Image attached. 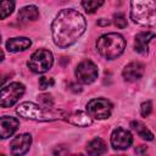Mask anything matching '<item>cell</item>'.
Wrapping results in <instances>:
<instances>
[{
	"label": "cell",
	"instance_id": "obj_1",
	"mask_svg": "<svg viewBox=\"0 0 156 156\" xmlns=\"http://www.w3.org/2000/svg\"><path fill=\"white\" fill-rule=\"evenodd\" d=\"M85 27V18L80 12L65 9L58 12L51 26L54 43L60 48H68L82 37Z\"/></svg>",
	"mask_w": 156,
	"mask_h": 156
},
{
	"label": "cell",
	"instance_id": "obj_2",
	"mask_svg": "<svg viewBox=\"0 0 156 156\" xmlns=\"http://www.w3.org/2000/svg\"><path fill=\"white\" fill-rule=\"evenodd\" d=\"M130 18L145 27L156 26V0H130Z\"/></svg>",
	"mask_w": 156,
	"mask_h": 156
},
{
	"label": "cell",
	"instance_id": "obj_3",
	"mask_svg": "<svg viewBox=\"0 0 156 156\" xmlns=\"http://www.w3.org/2000/svg\"><path fill=\"white\" fill-rule=\"evenodd\" d=\"M96 49L102 57L113 60L123 54L126 49V40L118 33H107L96 40Z\"/></svg>",
	"mask_w": 156,
	"mask_h": 156
},
{
	"label": "cell",
	"instance_id": "obj_4",
	"mask_svg": "<svg viewBox=\"0 0 156 156\" xmlns=\"http://www.w3.org/2000/svg\"><path fill=\"white\" fill-rule=\"evenodd\" d=\"M16 112L21 117L29 118L33 121H49V119L56 118L52 113H49L46 110H44L39 105H37L34 102H29V101L20 104L18 107L16 108Z\"/></svg>",
	"mask_w": 156,
	"mask_h": 156
},
{
	"label": "cell",
	"instance_id": "obj_5",
	"mask_svg": "<svg viewBox=\"0 0 156 156\" xmlns=\"http://www.w3.org/2000/svg\"><path fill=\"white\" fill-rule=\"evenodd\" d=\"M52 63H54L52 54L49 50L39 49L32 54L28 61V67L34 73H45L51 68Z\"/></svg>",
	"mask_w": 156,
	"mask_h": 156
},
{
	"label": "cell",
	"instance_id": "obj_6",
	"mask_svg": "<svg viewBox=\"0 0 156 156\" xmlns=\"http://www.w3.org/2000/svg\"><path fill=\"white\" fill-rule=\"evenodd\" d=\"M24 94V85L21 83H10L9 85H5L1 88V107H10L15 105L20 98Z\"/></svg>",
	"mask_w": 156,
	"mask_h": 156
},
{
	"label": "cell",
	"instance_id": "obj_7",
	"mask_svg": "<svg viewBox=\"0 0 156 156\" xmlns=\"http://www.w3.org/2000/svg\"><path fill=\"white\" fill-rule=\"evenodd\" d=\"M88 113L96 119H106L112 113V104L106 99H93L87 105Z\"/></svg>",
	"mask_w": 156,
	"mask_h": 156
},
{
	"label": "cell",
	"instance_id": "obj_8",
	"mask_svg": "<svg viewBox=\"0 0 156 156\" xmlns=\"http://www.w3.org/2000/svg\"><path fill=\"white\" fill-rule=\"evenodd\" d=\"M77 80L83 84H90L98 78V67L90 60L82 61L76 68Z\"/></svg>",
	"mask_w": 156,
	"mask_h": 156
},
{
	"label": "cell",
	"instance_id": "obj_9",
	"mask_svg": "<svg viewBox=\"0 0 156 156\" xmlns=\"http://www.w3.org/2000/svg\"><path fill=\"white\" fill-rule=\"evenodd\" d=\"M133 143L132 133L124 128H117L111 134V145L116 150H126Z\"/></svg>",
	"mask_w": 156,
	"mask_h": 156
},
{
	"label": "cell",
	"instance_id": "obj_10",
	"mask_svg": "<svg viewBox=\"0 0 156 156\" xmlns=\"http://www.w3.org/2000/svg\"><path fill=\"white\" fill-rule=\"evenodd\" d=\"M32 144V136L27 133L20 134L16 138H13L10 143V151L12 155L21 156L26 154L29 150V146Z\"/></svg>",
	"mask_w": 156,
	"mask_h": 156
},
{
	"label": "cell",
	"instance_id": "obj_11",
	"mask_svg": "<svg viewBox=\"0 0 156 156\" xmlns=\"http://www.w3.org/2000/svg\"><path fill=\"white\" fill-rule=\"evenodd\" d=\"M143 74H144V65L138 61L128 63L122 71V76L127 82H135L140 79Z\"/></svg>",
	"mask_w": 156,
	"mask_h": 156
},
{
	"label": "cell",
	"instance_id": "obj_12",
	"mask_svg": "<svg viewBox=\"0 0 156 156\" xmlns=\"http://www.w3.org/2000/svg\"><path fill=\"white\" fill-rule=\"evenodd\" d=\"M20 127V122L15 117L4 116L0 118V138L6 139L11 136Z\"/></svg>",
	"mask_w": 156,
	"mask_h": 156
},
{
	"label": "cell",
	"instance_id": "obj_13",
	"mask_svg": "<svg viewBox=\"0 0 156 156\" xmlns=\"http://www.w3.org/2000/svg\"><path fill=\"white\" fill-rule=\"evenodd\" d=\"M93 117L89 115V113H85L83 111H74L72 113H68L65 116V119L71 123V124H74V126H78V127H88L91 124Z\"/></svg>",
	"mask_w": 156,
	"mask_h": 156
},
{
	"label": "cell",
	"instance_id": "obj_14",
	"mask_svg": "<svg viewBox=\"0 0 156 156\" xmlns=\"http://www.w3.org/2000/svg\"><path fill=\"white\" fill-rule=\"evenodd\" d=\"M155 38V34L152 32H140L135 37L134 41V49L139 54H146L149 49V43Z\"/></svg>",
	"mask_w": 156,
	"mask_h": 156
},
{
	"label": "cell",
	"instance_id": "obj_15",
	"mask_svg": "<svg viewBox=\"0 0 156 156\" xmlns=\"http://www.w3.org/2000/svg\"><path fill=\"white\" fill-rule=\"evenodd\" d=\"M32 45L30 39L26 38V37H21V38H12L9 39L6 43V49L10 52H20V51H24L27 50L29 46Z\"/></svg>",
	"mask_w": 156,
	"mask_h": 156
},
{
	"label": "cell",
	"instance_id": "obj_16",
	"mask_svg": "<svg viewBox=\"0 0 156 156\" xmlns=\"http://www.w3.org/2000/svg\"><path fill=\"white\" fill-rule=\"evenodd\" d=\"M39 17V11L35 6L29 5V6H24L18 12V21L21 22H30V21H35Z\"/></svg>",
	"mask_w": 156,
	"mask_h": 156
},
{
	"label": "cell",
	"instance_id": "obj_17",
	"mask_svg": "<svg viewBox=\"0 0 156 156\" xmlns=\"http://www.w3.org/2000/svg\"><path fill=\"white\" fill-rule=\"evenodd\" d=\"M107 150V146L105 144V141L100 138H95L93 139L90 143H88L87 145V152L89 155H93V156H96V155H102L105 154Z\"/></svg>",
	"mask_w": 156,
	"mask_h": 156
},
{
	"label": "cell",
	"instance_id": "obj_18",
	"mask_svg": "<svg viewBox=\"0 0 156 156\" xmlns=\"http://www.w3.org/2000/svg\"><path fill=\"white\" fill-rule=\"evenodd\" d=\"M130 127L136 132V134L144 139V140H152L154 139V134L141 123V122H138V121H133L130 123Z\"/></svg>",
	"mask_w": 156,
	"mask_h": 156
},
{
	"label": "cell",
	"instance_id": "obj_19",
	"mask_svg": "<svg viewBox=\"0 0 156 156\" xmlns=\"http://www.w3.org/2000/svg\"><path fill=\"white\" fill-rule=\"evenodd\" d=\"M13 9H15V1L13 0H1V4H0L1 20H5L9 15H11Z\"/></svg>",
	"mask_w": 156,
	"mask_h": 156
},
{
	"label": "cell",
	"instance_id": "obj_20",
	"mask_svg": "<svg viewBox=\"0 0 156 156\" xmlns=\"http://www.w3.org/2000/svg\"><path fill=\"white\" fill-rule=\"evenodd\" d=\"M102 4H104V0H82V5L84 10L89 13L95 12Z\"/></svg>",
	"mask_w": 156,
	"mask_h": 156
},
{
	"label": "cell",
	"instance_id": "obj_21",
	"mask_svg": "<svg viewBox=\"0 0 156 156\" xmlns=\"http://www.w3.org/2000/svg\"><path fill=\"white\" fill-rule=\"evenodd\" d=\"M113 23L118 28H126L127 27V20H126L124 15L121 13V12L113 15Z\"/></svg>",
	"mask_w": 156,
	"mask_h": 156
},
{
	"label": "cell",
	"instance_id": "obj_22",
	"mask_svg": "<svg viewBox=\"0 0 156 156\" xmlns=\"http://www.w3.org/2000/svg\"><path fill=\"white\" fill-rule=\"evenodd\" d=\"M54 85V79L50 78V77H41L39 79V88L40 89H46V88H50Z\"/></svg>",
	"mask_w": 156,
	"mask_h": 156
},
{
	"label": "cell",
	"instance_id": "obj_23",
	"mask_svg": "<svg viewBox=\"0 0 156 156\" xmlns=\"http://www.w3.org/2000/svg\"><path fill=\"white\" fill-rule=\"evenodd\" d=\"M151 111H152V104H151V101H145V102L141 104V106H140L141 116L147 117L151 113Z\"/></svg>",
	"mask_w": 156,
	"mask_h": 156
},
{
	"label": "cell",
	"instance_id": "obj_24",
	"mask_svg": "<svg viewBox=\"0 0 156 156\" xmlns=\"http://www.w3.org/2000/svg\"><path fill=\"white\" fill-rule=\"evenodd\" d=\"M39 100L43 102V105L46 107V108H50L52 106V99L49 94H43L39 96Z\"/></svg>",
	"mask_w": 156,
	"mask_h": 156
},
{
	"label": "cell",
	"instance_id": "obj_25",
	"mask_svg": "<svg viewBox=\"0 0 156 156\" xmlns=\"http://www.w3.org/2000/svg\"><path fill=\"white\" fill-rule=\"evenodd\" d=\"M98 24H99V26H108V24H110V21H107V20H105V18H101V20H99Z\"/></svg>",
	"mask_w": 156,
	"mask_h": 156
},
{
	"label": "cell",
	"instance_id": "obj_26",
	"mask_svg": "<svg viewBox=\"0 0 156 156\" xmlns=\"http://www.w3.org/2000/svg\"><path fill=\"white\" fill-rule=\"evenodd\" d=\"M145 151H146V146H144V145H141V147H139V149H135V152L136 154H143Z\"/></svg>",
	"mask_w": 156,
	"mask_h": 156
}]
</instances>
